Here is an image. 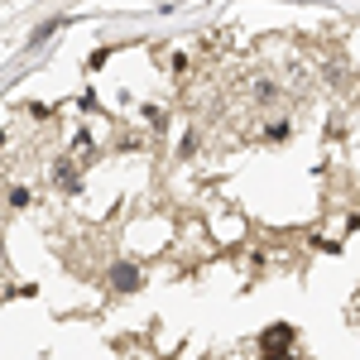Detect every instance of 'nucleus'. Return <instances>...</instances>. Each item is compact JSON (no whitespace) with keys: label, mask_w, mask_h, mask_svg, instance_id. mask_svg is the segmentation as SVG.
Wrapping results in <instances>:
<instances>
[{"label":"nucleus","mask_w":360,"mask_h":360,"mask_svg":"<svg viewBox=\"0 0 360 360\" xmlns=\"http://www.w3.org/2000/svg\"><path fill=\"white\" fill-rule=\"evenodd\" d=\"M115 288H139V274H135V269H130V264H115Z\"/></svg>","instance_id":"f257e3e1"},{"label":"nucleus","mask_w":360,"mask_h":360,"mask_svg":"<svg viewBox=\"0 0 360 360\" xmlns=\"http://www.w3.org/2000/svg\"><path fill=\"white\" fill-rule=\"evenodd\" d=\"M269 360H288V356H278V351H274V356H269Z\"/></svg>","instance_id":"f03ea898"}]
</instances>
